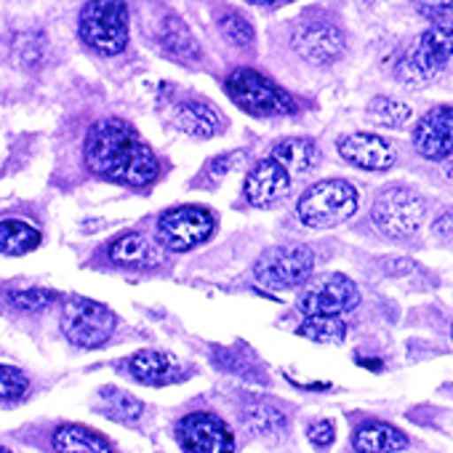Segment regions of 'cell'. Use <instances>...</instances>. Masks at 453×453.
I'll return each mask as SVG.
<instances>
[{
	"instance_id": "6da1fadb",
	"label": "cell",
	"mask_w": 453,
	"mask_h": 453,
	"mask_svg": "<svg viewBox=\"0 0 453 453\" xmlns=\"http://www.w3.org/2000/svg\"><path fill=\"white\" fill-rule=\"evenodd\" d=\"M83 157L91 173L128 187H147L157 179L160 171V163L147 142L136 134L134 126L118 118H107L91 126Z\"/></svg>"
},
{
	"instance_id": "7a4b0ae2",
	"label": "cell",
	"mask_w": 453,
	"mask_h": 453,
	"mask_svg": "<svg viewBox=\"0 0 453 453\" xmlns=\"http://www.w3.org/2000/svg\"><path fill=\"white\" fill-rule=\"evenodd\" d=\"M448 73H453V22L424 30L397 65V78L408 86H424Z\"/></svg>"
},
{
	"instance_id": "3957f363",
	"label": "cell",
	"mask_w": 453,
	"mask_h": 453,
	"mask_svg": "<svg viewBox=\"0 0 453 453\" xmlns=\"http://www.w3.org/2000/svg\"><path fill=\"white\" fill-rule=\"evenodd\" d=\"M357 189L347 179H326L304 189L296 203L299 221L310 230H331L357 211Z\"/></svg>"
},
{
	"instance_id": "277c9868",
	"label": "cell",
	"mask_w": 453,
	"mask_h": 453,
	"mask_svg": "<svg viewBox=\"0 0 453 453\" xmlns=\"http://www.w3.org/2000/svg\"><path fill=\"white\" fill-rule=\"evenodd\" d=\"M226 94L251 115L273 118V115L296 112L294 96L257 70H235L230 78H226Z\"/></svg>"
},
{
	"instance_id": "5b68a950",
	"label": "cell",
	"mask_w": 453,
	"mask_h": 453,
	"mask_svg": "<svg viewBox=\"0 0 453 453\" xmlns=\"http://www.w3.org/2000/svg\"><path fill=\"white\" fill-rule=\"evenodd\" d=\"M78 33L96 54L115 57L128 46V6L126 4H86Z\"/></svg>"
},
{
	"instance_id": "8992f818",
	"label": "cell",
	"mask_w": 453,
	"mask_h": 453,
	"mask_svg": "<svg viewBox=\"0 0 453 453\" xmlns=\"http://www.w3.org/2000/svg\"><path fill=\"white\" fill-rule=\"evenodd\" d=\"M115 326H118L115 312L102 302H94L88 296H70L65 302L62 331L73 344L83 349H96L107 344V339L115 334Z\"/></svg>"
},
{
	"instance_id": "52a82bcc",
	"label": "cell",
	"mask_w": 453,
	"mask_h": 453,
	"mask_svg": "<svg viewBox=\"0 0 453 453\" xmlns=\"http://www.w3.org/2000/svg\"><path fill=\"white\" fill-rule=\"evenodd\" d=\"M426 216V203L418 192L408 187H389L384 189L371 208V219L376 230L389 238H408L418 233Z\"/></svg>"
},
{
	"instance_id": "ba28073f",
	"label": "cell",
	"mask_w": 453,
	"mask_h": 453,
	"mask_svg": "<svg viewBox=\"0 0 453 453\" xmlns=\"http://www.w3.org/2000/svg\"><path fill=\"white\" fill-rule=\"evenodd\" d=\"M312 270H315V254L307 246H278L259 257L254 267V278L265 288L283 291L310 280Z\"/></svg>"
},
{
	"instance_id": "9c48e42d",
	"label": "cell",
	"mask_w": 453,
	"mask_h": 453,
	"mask_svg": "<svg viewBox=\"0 0 453 453\" xmlns=\"http://www.w3.org/2000/svg\"><path fill=\"white\" fill-rule=\"evenodd\" d=\"M213 216L203 205H179L160 216L157 241L168 251H189L213 235Z\"/></svg>"
},
{
	"instance_id": "30bf717a",
	"label": "cell",
	"mask_w": 453,
	"mask_h": 453,
	"mask_svg": "<svg viewBox=\"0 0 453 453\" xmlns=\"http://www.w3.org/2000/svg\"><path fill=\"white\" fill-rule=\"evenodd\" d=\"M360 302L357 286L339 273L323 275L318 280H312L302 296H299V310L307 318H339L349 310H355Z\"/></svg>"
},
{
	"instance_id": "8fae6325",
	"label": "cell",
	"mask_w": 453,
	"mask_h": 453,
	"mask_svg": "<svg viewBox=\"0 0 453 453\" xmlns=\"http://www.w3.org/2000/svg\"><path fill=\"white\" fill-rule=\"evenodd\" d=\"M176 437L184 453H235V437L219 416L197 411L176 424Z\"/></svg>"
},
{
	"instance_id": "7c38bea8",
	"label": "cell",
	"mask_w": 453,
	"mask_h": 453,
	"mask_svg": "<svg viewBox=\"0 0 453 453\" xmlns=\"http://www.w3.org/2000/svg\"><path fill=\"white\" fill-rule=\"evenodd\" d=\"M413 147L426 160H445L453 155V107L440 104L429 110L413 128Z\"/></svg>"
},
{
	"instance_id": "4fadbf2b",
	"label": "cell",
	"mask_w": 453,
	"mask_h": 453,
	"mask_svg": "<svg viewBox=\"0 0 453 453\" xmlns=\"http://www.w3.org/2000/svg\"><path fill=\"white\" fill-rule=\"evenodd\" d=\"M294 51L307 59L310 65H331L344 51V35L331 22H307L302 25L294 38Z\"/></svg>"
},
{
	"instance_id": "5bb4252c",
	"label": "cell",
	"mask_w": 453,
	"mask_h": 453,
	"mask_svg": "<svg viewBox=\"0 0 453 453\" xmlns=\"http://www.w3.org/2000/svg\"><path fill=\"white\" fill-rule=\"evenodd\" d=\"M339 155L363 171H389L395 163V150L387 139L376 136V134H349L339 139Z\"/></svg>"
},
{
	"instance_id": "9a60e30c",
	"label": "cell",
	"mask_w": 453,
	"mask_h": 453,
	"mask_svg": "<svg viewBox=\"0 0 453 453\" xmlns=\"http://www.w3.org/2000/svg\"><path fill=\"white\" fill-rule=\"evenodd\" d=\"M291 181L294 179L288 176V171L280 163H275L273 157H265L249 171L246 184H243V195L251 205H273L283 195H288Z\"/></svg>"
},
{
	"instance_id": "2e32d148",
	"label": "cell",
	"mask_w": 453,
	"mask_h": 453,
	"mask_svg": "<svg viewBox=\"0 0 453 453\" xmlns=\"http://www.w3.org/2000/svg\"><path fill=\"white\" fill-rule=\"evenodd\" d=\"M128 371L136 381L150 384V387H163V384H173L179 379L187 376V371L181 368V363L163 352V349H142L128 360Z\"/></svg>"
},
{
	"instance_id": "e0dca14e",
	"label": "cell",
	"mask_w": 453,
	"mask_h": 453,
	"mask_svg": "<svg viewBox=\"0 0 453 453\" xmlns=\"http://www.w3.org/2000/svg\"><path fill=\"white\" fill-rule=\"evenodd\" d=\"M352 445L357 453H397L408 448V437L387 421H365L355 429Z\"/></svg>"
},
{
	"instance_id": "ac0fdd59",
	"label": "cell",
	"mask_w": 453,
	"mask_h": 453,
	"mask_svg": "<svg viewBox=\"0 0 453 453\" xmlns=\"http://www.w3.org/2000/svg\"><path fill=\"white\" fill-rule=\"evenodd\" d=\"M110 259L123 267H155L163 262V251L155 246V241L139 233H128L110 246Z\"/></svg>"
},
{
	"instance_id": "d6986e66",
	"label": "cell",
	"mask_w": 453,
	"mask_h": 453,
	"mask_svg": "<svg viewBox=\"0 0 453 453\" xmlns=\"http://www.w3.org/2000/svg\"><path fill=\"white\" fill-rule=\"evenodd\" d=\"M57 453H115L110 440L83 424H62L57 426L54 437Z\"/></svg>"
},
{
	"instance_id": "ffe728a7",
	"label": "cell",
	"mask_w": 453,
	"mask_h": 453,
	"mask_svg": "<svg viewBox=\"0 0 453 453\" xmlns=\"http://www.w3.org/2000/svg\"><path fill=\"white\" fill-rule=\"evenodd\" d=\"M176 126L197 139H211L224 128V118L205 102H181L176 107Z\"/></svg>"
},
{
	"instance_id": "44dd1931",
	"label": "cell",
	"mask_w": 453,
	"mask_h": 453,
	"mask_svg": "<svg viewBox=\"0 0 453 453\" xmlns=\"http://www.w3.org/2000/svg\"><path fill=\"white\" fill-rule=\"evenodd\" d=\"M275 163H280L288 176H304L307 171H312L315 165V142L312 139H299V136H291V139H283L273 147V155H270Z\"/></svg>"
},
{
	"instance_id": "7402d4cb",
	"label": "cell",
	"mask_w": 453,
	"mask_h": 453,
	"mask_svg": "<svg viewBox=\"0 0 453 453\" xmlns=\"http://www.w3.org/2000/svg\"><path fill=\"white\" fill-rule=\"evenodd\" d=\"M41 246V233L33 224L22 219H4L0 221V254L22 257Z\"/></svg>"
},
{
	"instance_id": "603a6c76",
	"label": "cell",
	"mask_w": 453,
	"mask_h": 453,
	"mask_svg": "<svg viewBox=\"0 0 453 453\" xmlns=\"http://www.w3.org/2000/svg\"><path fill=\"white\" fill-rule=\"evenodd\" d=\"M160 43L171 57H176L181 62H197L200 59V46H197L195 35L189 33V27L179 17H165L163 19Z\"/></svg>"
},
{
	"instance_id": "cb8c5ba5",
	"label": "cell",
	"mask_w": 453,
	"mask_h": 453,
	"mask_svg": "<svg viewBox=\"0 0 453 453\" xmlns=\"http://www.w3.org/2000/svg\"><path fill=\"white\" fill-rule=\"evenodd\" d=\"M241 416H243L246 429H249L251 434H262V437L278 434V432H283L286 424H288L286 413H283L278 405L265 403V400H251V403H246Z\"/></svg>"
},
{
	"instance_id": "d4e9b609",
	"label": "cell",
	"mask_w": 453,
	"mask_h": 453,
	"mask_svg": "<svg viewBox=\"0 0 453 453\" xmlns=\"http://www.w3.org/2000/svg\"><path fill=\"white\" fill-rule=\"evenodd\" d=\"M299 336L320 344H339L347 336V323L342 318H307L299 328Z\"/></svg>"
},
{
	"instance_id": "484cf974",
	"label": "cell",
	"mask_w": 453,
	"mask_h": 453,
	"mask_svg": "<svg viewBox=\"0 0 453 453\" xmlns=\"http://www.w3.org/2000/svg\"><path fill=\"white\" fill-rule=\"evenodd\" d=\"M368 118L379 126L400 128L411 120V107L400 99H392V96H376L368 104Z\"/></svg>"
},
{
	"instance_id": "4316f807",
	"label": "cell",
	"mask_w": 453,
	"mask_h": 453,
	"mask_svg": "<svg viewBox=\"0 0 453 453\" xmlns=\"http://www.w3.org/2000/svg\"><path fill=\"white\" fill-rule=\"evenodd\" d=\"M102 397L107 400V416L120 418V421H136L142 416V411H144V405L134 395H128L123 389H110L107 387V389H102Z\"/></svg>"
},
{
	"instance_id": "83f0119b",
	"label": "cell",
	"mask_w": 453,
	"mask_h": 453,
	"mask_svg": "<svg viewBox=\"0 0 453 453\" xmlns=\"http://www.w3.org/2000/svg\"><path fill=\"white\" fill-rule=\"evenodd\" d=\"M219 27H221L224 38L230 41L233 46H251V43H254V38H257V33H254L251 22H249L246 17L235 14V12L224 14V17H221V22H219Z\"/></svg>"
},
{
	"instance_id": "f1b7e54d",
	"label": "cell",
	"mask_w": 453,
	"mask_h": 453,
	"mask_svg": "<svg viewBox=\"0 0 453 453\" xmlns=\"http://www.w3.org/2000/svg\"><path fill=\"white\" fill-rule=\"evenodd\" d=\"M54 299H57V294L46 291V288H25V291H14L9 296L12 307L19 312H43L54 304Z\"/></svg>"
},
{
	"instance_id": "f546056e",
	"label": "cell",
	"mask_w": 453,
	"mask_h": 453,
	"mask_svg": "<svg viewBox=\"0 0 453 453\" xmlns=\"http://www.w3.org/2000/svg\"><path fill=\"white\" fill-rule=\"evenodd\" d=\"M27 389H30V381L19 368L0 363V400H22Z\"/></svg>"
},
{
	"instance_id": "4dcf8cb0",
	"label": "cell",
	"mask_w": 453,
	"mask_h": 453,
	"mask_svg": "<svg viewBox=\"0 0 453 453\" xmlns=\"http://www.w3.org/2000/svg\"><path fill=\"white\" fill-rule=\"evenodd\" d=\"M307 440H310L315 448H328V445L336 440V426H334V421L323 418V421L310 424V426H307Z\"/></svg>"
},
{
	"instance_id": "1f68e13d",
	"label": "cell",
	"mask_w": 453,
	"mask_h": 453,
	"mask_svg": "<svg viewBox=\"0 0 453 453\" xmlns=\"http://www.w3.org/2000/svg\"><path fill=\"white\" fill-rule=\"evenodd\" d=\"M432 235H434L437 243L453 249V213H442V216L432 224Z\"/></svg>"
},
{
	"instance_id": "d6a6232c",
	"label": "cell",
	"mask_w": 453,
	"mask_h": 453,
	"mask_svg": "<svg viewBox=\"0 0 453 453\" xmlns=\"http://www.w3.org/2000/svg\"><path fill=\"white\" fill-rule=\"evenodd\" d=\"M416 12L426 19H434L437 25L448 22V17H453V4H418Z\"/></svg>"
},
{
	"instance_id": "836d02e7",
	"label": "cell",
	"mask_w": 453,
	"mask_h": 453,
	"mask_svg": "<svg viewBox=\"0 0 453 453\" xmlns=\"http://www.w3.org/2000/svg\"><path fill=\"white\" fill-rule=\"evenodd\" d=\"M238 157H241V155H230V157H219V160H213V163H211V165H213L211 173H213V176H221V173L226 171V165H230L233 160H238Z\"/></svg>"
},
{
	"instance_id": "e575fe53",
	"label": "cell",
	"mask_w": 453,
	"mask_h": 453,
	"mask_svg": "<svg viewBox=\"0 0 453 453\" xmlns=\"http://www.w3.org/2000/svg\"><path fill=\"white\" fill-rule=\"evenodd\" d=\"M445 176H448V179H453V160H450V163L445 165Z\"/></svg>"
},
{
	"instance_id": "d590c367",
	"label": "cell",
	"mask_w": 453,
	"mask_h": 453,
	"mask_svg": "<svg viewBox=\"0 0 453 453\" xmlns=\"http://www.w3.org/2000/svg\"><path fill=\"white\" fill-rule=\"evenodd\" d=\"M0 453H12L9 448H4V445H0Z\"/></svg>"
},
{
	"instance_id": "8d00e7d4",
	"label": "cell",
	"mask_w": 453,
	"mask_h": 453,
	"mask_svg": "<svg viewBox=\"0 0 453 453\" xmlns=\"http://www.w3.org/2000/svg\"><path fill=\"white\" fill-rule=\"evenodd\" d=\"M450 339H453V323H450Z\"/></svg>"
}]
</instances>
